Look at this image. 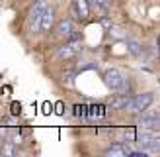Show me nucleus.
Wrapping results in <instances>:
<instances>
[{"mask_svg": "<svg viewBox=\"0 0 160 157\" xmlns=\"http://www.w3.org/2000/svg\"><path fill=\"white\" fill-rule=\"evenodd\" d=\"M152 102H154V92H142V94H137L133 100H129L125 110H129L131 114H141L145 110H148Z\"/></svg>", "mask_w": 160, "mask_h": 157, "instance_id": "nucleus-1", "label": "nucleus"}, {"mask_svg": "<svg viewBox=\"0 0 160 157\" xmlns=\"http://www.w3.org/2000/svg\"><path fill=\"white\" fill-rule=\"evenodd\" d=\"M103 83H106V86L109 90H121L123 84H125V78L117 69H109V71H106V75H103Z\"/></svg>", "mask_w": 160, "mask_h": 157, "instance_id": "nucleus-2", "label": "nucleus"}, {"mask_svg": "<svg viewBox=\"0 0 160 157\" xmlns=\"http://www.w3.org/2000/svg\"><path fill=\"white\" fill-rule=\"evenodd\" d=\"M80 51V41L78 39H70V41L67 43V45H62L61 49L57 51V59L59 61H70L72 57H76V53Z\"/></svg>", "mask_w": 160, "mask_h": 157, "instance_id": "nucleus-3", "label": "nucleus"}, {"mask_svg": "<svg viewBox=\"0 0 160 157\" xmlns=\"http://www.w3.org/2000/svg\"><path fill=\"white\" fill-rule=\"evenodd\" d=\"M53 24H55V8L53 6H45V10L41 14V20H39V31H41V34L51 31Z\"/></svg>", "mask_w": 160, "mask_h": 157, "instance_id": "nucleus-4", "label": "nucleus"}, {"mask_svg": "<svg viewBox=\"0 0 160 157\" xmlns=\"http://www.w3.org/2000/svg\"><path fill=\"white\" fill-rule=\"evenodd\" d=\"M139 126L145 130H158V112L154 110V112H141V118H139Z\"/></svg>", "mask_w": 160, "mask_h": 157, "instance_id": "nucleus-5", "label": "nucleus"}, {"mask_svg": "<svg viewBox=\"0 0 160 157\" xmlns=\"http://www.w3.org/2000/svg\"><path fill=\"white\" fill-rule=\"evenodd\" d=\"M74 12H76V16L80 20L90 18V12H92L90 0H74Z\"/></svg>", "mask_w": 160, "mask_h": 157, "instance_id": "nucleus-6", "label": "nucleus"}, {"mask_svg": "<svg viewBox=\"0 0 160 157\" xmlns=\"http://www.w3.org/2000/svg\"><path fill=\"white\" fill-rule=\"evenodd\" d=\"M45 6H47L45 0H39V2L33 6V10H31V26H33L35 31H39V20H41V14L45 10Z\"/></svg>", "mask_w": 160, "mask_h": 157, "instance_id": "nucleus-7", "label": "nucleus"}, {"mask_svg": "<svg viewBox=\"0 0 160 157\" xmlns=\"http://www.w3.org/2000/svg\"><path fill=\"white\" fill-rule=\"evenodd\" d=\"M139 143H141L142 147H145V149H147V151H148V149H150V147H152V149H154V151H156V149H158V139H156L154 136H150V133H148V132H142V133H141V136H139Z\"/></svg>", "mask_w": 160, "mask_h": 157, "instance_id": "nucleus-8", "label": "nucleus"}, {"mask_svg": "<svg viewBox=\"0 0 160 157\" xmlns=\"http://www.w3.org/2000/svg\"><path fill=\"white\" fill-rule=\"evenodd\" d=\"M131 153V149L123 145V143H113L109 149H106V155L108 157H125V155H129Z\"/></svg>", "mask_w": 160, "mask_h": 157, "instance_id": "nucleus-9", "label": "nucleus"}, {"mask_svg": "<svg viewBox=\"0 0 160 157\" xmlns=\"http://www.w3.org/2000/svg\"><path fill=\"white\" fill-rule=\"evenodd\" d=\"M57 37H68L70 34H74V24L70 20H62L59 26H57Z\"/></svg>", "mask_w": 160, "mask_h": 157, "instance_id": "nucleus-10", "label": "nucleus"}, {"mask_svg": "<svg viewBox=\"0 0 160 157\" xmlns=\"http://www.w3.org/2000/svg\"><path fill=\"white\" fill-rule=\"evenodd\" d=\"M129 96H115V98H111L109 100V108L111 110H125L127 104H129Z\"/></svg>", "mask_w": 160, "mask_h": 157, "instance_id": "nucleus-11", "label": "nucleus"}, {"mask_svg": "<svg viewBox=\"0 0 160 157\" xmlns=\"http://www.w3.org/2000/svg\"><path fill=\"white\" fill-rule=\"evenodd\" d=\"M18 153V149H16L10 141H6V143L2 145V149H0V155H4V157H12V155H16Z\"/></svg>", "mask_w": 160, "mask_h": 157, "instance_id": "nucleus-12", "label": "nucleus"}, {"mask_svg": "<svg viewBox=\"0 0 160 157\" xmlns=\"http://www.w3.org/2000/svg\"><path fill=\"white\" fill-rule=\"evenodd\" d=\"M129 51L139 55V53H141V43H137V41H131V43H129Z\"/></svg>", "mask_w": 160, "mask_h": 157, "instance_id": "nucleus-13", "label": "nucleus"}]
</instances>
